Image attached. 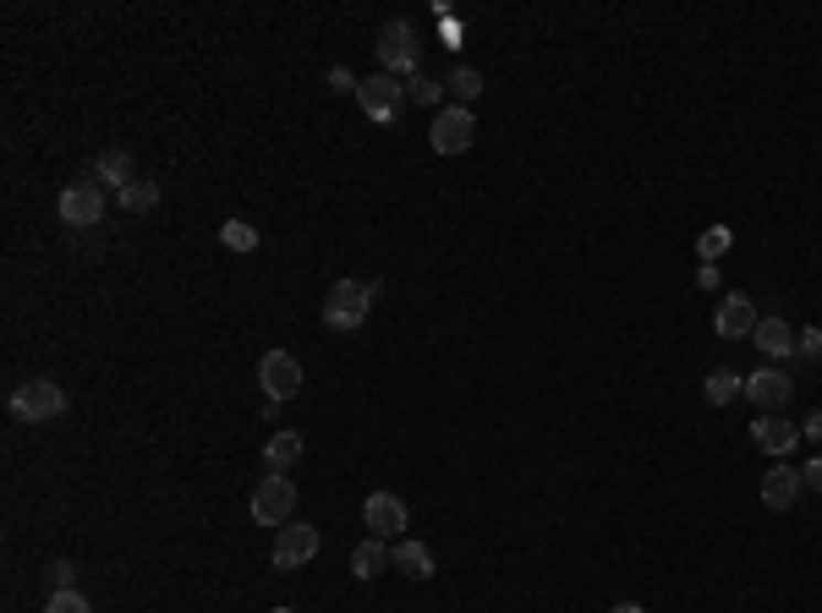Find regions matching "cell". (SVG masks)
Masks as SVG:
<instances>
[{
  "instance_id": "obj_34",
  "label": "cell",
  "mask_w": 822,
  "mask_h": 613,
  "mask_svg": "<svg viewBox=\"0 0 822 613\" xmlns=\"http://www.w3.org/2000/svg\"><path fill=\"white\" fill-rule=\"evenodd\" d=\"M275 613H297V609H275Z\"/></svg>"
},
{
  "instance_id": "obj_32",
  "label": "cell",
  "mask_w": 822,
  "mask_h": 613,
  "mask_svg": "<svg viewBox=\"0 0 822 613\" xmlns=\"http://www.w3.org/2000/svg\"><path fill=\"white\" fill-rule=\"evenodd\" d=\"M801 439H822V411H812V417H807V428H801Z\"/></svg>"
},
{
  "instance_id": "obj_7",
  "label": "cell",
  "mask_w": 822,
  "mask_h": 613,
  "mask_svg": "<svg viewBox=\"0 0 822 613\" xmlns=\"http://www.w3.org/2000/svg\"><path fill=\"white\" fill-rule=\"evenodd\" d=\"M258 389L269 395V406L291 400V395L302 389V362H297L291 351H264V362H258Z\"/></svg>"
},
{
  "instance_id": "obj_2",
  "label": "cell",
  "mask_w": 822,
  "mask_h": 613,
  "mask_svg": "<svg viewBox=\"0 0 822 613\" xmlns=\"http://www.w3.org/2000/svg\"><path fill=\"white\" fill-rule=\"evenodd\" d=\"M367 312H373V286H362V280H334L324 297V323L329 329H362L367 323Z\"/></svg>"
},
{
  "instance_id": "obj_23",
  "label": "cell",
  "mask_w": 822,
  "mask_h": 613,
  "mask_svg": "<svg viewBox=\"0 0 822 613\" xmlns=\"http://www.w3.org/2000/svg\"><path fill=\"white\" fill-rule=\"evenodd\" d=\"M445 99V83H434V77H406V105H439Z\"/></svg>"
},
{
  "instance_id": "obj_3",
  "label": "cell",
  "mask_w": 822,
  "mask_h": 613,
  "mask_svg": "<svg viewBox=\"0 0 822 613\" xmlns=\"http://www.w3.org/2000/svg\"><path fill=\"white\" fill-rule=\"evenodd\" d=\"M297 515V482L280 471H264V482H253V520L258 526H286Z\"/></svg>"
},
{
  "instance_id": "obj_17",
  "label": "cell",
  "mask_w": 822,
  "mask_h": 613,
  "mask_svg": "<svg viewBox=\"0 0 822 613\" xmlns=\"http://www.w3.org/2000/svg\"><path fill=\"white\" fill-rule=\"evenodd\" d=\"M94 175H99L105 186H116V192H121V186H132V181H138V164H132V153H127V149H105V153H99V164H94Z\"/></svg>"
},
{
  "instance_id": "obj_24",
  "label": "cell",
  "mask_w": 822,
  "mask_h": 613,
  "mask_svg": "<svg viewBox=\"0 0 822 613\" xmlns=\"http://www.w3.org/2000/svg\"><path fill=\"white\" fill-rule=\"evenodd\" d=\"M220 241H225L231 252H253V247H258V230H253L247 219H225V230H220Z\"/></svg>"
},
{
  "instance_id": "obj_19",
  "label": "cell",
  "mask_w": 822,
  "mask_h": 613,
  "mask_svg": "<svg viewBox=\"0 0 822 613\" xmlns=\"http://www.w3.org/2000/svg\"><path fill=\"white\" fill-rule=\"evenodd\" d=\"M297 460H302V433H275V439L264 444V465L280 471V476H286Z\"/></svg>"
},
{
  "instance_id": "obj_33",
  "label": "cell",
  "mask_w": 822,
  "mask_h": 613,
  "mask_svg": "<svg viewBox=\"0 0 822 613\" xmlns=\"http://www.w3.org/2000/svg\"><path fill=\"white\" fill-rule=\"evenodd\" d=\"M609 613H648V609H642V603H615Z\"/></svg>"
},
{
  "instance_id": "obj_9",
  "label": "cell",
  "mask_w": 822,
  "mask_h": 613,
  "mask_svg": "<svg viewBox=\"0 0 822 613\" xmlns=\"http://www.w3.org/2000/svg\"><path fill=\"white\" fill-rule=\"evenodd\" d=\"M790 395H796V384H790V373H779V367H762V373L746 378V400H751L762 417H779V411L790 406Z\"/></svg>"
},
{
  "instance_id": "obj_22",
  "label": "cell",
  "mask_w": 822,
  "mask_h": 613,
  "mask_svg": "<svg viewBox=\"0 0 822 613\" xmlns=\"http://www.w3.org/2000/svg\"><path fill=\"white\" fill-rule=\"evenodd\" d=\"M729 247H735V230H729V225H713V230L696 236V258H702V264H718Z\"/></svg>"
},
{
  "instance_id": "obj_25",
  "label": "cell",
  "mask_w": 822,
  "mask_h": 613,
  "mask_svg": "<svg viewBox=\"0 0 822 613\" xmlns=\"http://www.w3.org/2000/svg\"><path fill=\"white\" fill-rule=\"evenodd\" d=\"M450 94H456V99H461V105L472 110V99L483 94V77H478L472 66H456V77H450Z\"/></svg>"
},
{
  "instance_id": "obj_21",
  "label": "cell",
  "mask_w": 822,
  "mask_h": 613,
  "mask_svg": "<svg viewBox=\"0 0 822 613\" xmlns=\"http://www.w3.org/2000/svg\"><path fill=\"white\" fill-rule=\"evenodd\" d=\"M116 197H121V208H127V214H149V208L160 203V186H154L149 175H138V181H132V186H121Z\"/></svg>"
},
{
  "instance_id": "obj_26",
  "label": "cell",
  "mask_w": 822,
  "mask_h": 613,
  "mask_svg": "<svg viewBox=\"0 0 822 613\" xmlns=\"http://www.w3.org/2000/svg\"><path fill=\"white\" fill-rule=\"evenodd\" d=\"M44 613H94V609H88V598H83V592H50Z\"/></svg>"
},
{
  "instance_id": "obj_15",
  "label": "cell",
  "mask_w": 822,
  "mask_h": 613,
  "mask_svg": "<svg viewBox=\"0 0 822 613\" xmlns=\"http://www.w3.org/2000/svg\"><path fill=\"white\" fill-rule=\"evenodd\" d=\"M801 487H807V482H801L796 465H773V471L762 476V504H768V509H790V504L801 498Z\"/></svg>"
},
{
  "instance_id": "obj_12",
  "label": "cell",
  "mask_w": 822,
  "mask_h": 613,
  "mask_svg": "<svg viewBox=\"0 0 822 613\" xmlns=\"http://www.w3.org/2000/svg\"><path fill=\"white\" fill-rule=\"evenodd\" d=\"M757 318H762V312H757V302L735 291V297H724V306H718V318H713V329H718L724 340H751V329H757Z\"/></svg>"
},
{
  "instance_id": "obj_6",
  "label": "cell",
  "mask_w": 822,
  "mask_h": 613,
  "mask_svg": "<svg viewBox=\"0 0 822 613\" xmlns=\"http://www.w3.org/2000/svg\"><path fill=\"white\" fill-rule=\"evenodd\" d=\"M61 411H66V389L50 378H33L11 395V417H22V422H55Z\"/></svg>"
},
{
  "instance_id": "obj_8",
  "label": "cell",
  "mask_w": 822,
  "mask_h": 613,
  "mask_svg": "<svg viewBox=\"0 0 822 613\" xmlns=\"http://www.w3.org/2000/svg\"><path fill=\"white\" fill-rule=\"evenodd\" d=\"M472 138H478V121H472L467 105H450V110L434 116V132H428L434 153H467L472 149Z\"/></svg>"
},
{
  "instance_id": "obj_5",
  "label": "cell",
  "mask_w": 822,
  "mask_h": 613,
  "mask_svg": "<svg viewBox=\"0 0 822 613\" xmlns=\"http://www.w3.org/2000/svg\"><path fill=\"white\" fill-rule=\"evenodd\" d=\"M61 219H66L72 230H88V225H99V219H105V181H99V175H83V181H72V186L61 192Z\"/></svg>"
},
{
  "instance_id": "obj_29",
  "label": "cell",
  "mask_w": 822,
  "mask_h": 613,
  "mask_svg": "<svg viewBox=\"0 0 822 613\" xmlns=\"http://www.w3.org/2000/svg\"><path fill=\"white\" fill-rule=\"evenodd\" d=\"M329 88H340V94H356L362 83H356V77L345 72V66H334V72H329Z\"/></svg>"
},
{
  "instance_id": "obj_31",
  "label": "cell",
  "mask_w": 822,
  "mask_h": 613,
  "mask_svg": "<svg viewBox=\"0 0 822 613\" xmlns=\"http://www.w3.org/2000/svg\"><path fill=\"white\" fill-rule=\"evenodd\" d=\"M696 286H702V291H713V286H718V269H713V264H702V275H696Z\"/></svg>"
},
{
  "instance_id": "obj_11",
  "label": "cell",
  "mask_w": 822,
  "mask_h": 613,
  "mask_svg": "<svg viewBox=\"0 0 822 613\" xmlns=\"http://www.w3.org/2000/svg\"><path fill=\"white\" fill-rule=\"evenodd\" d=\"M362 526H367V537H401L406 531V504L395 493H373L362 504Z\"/></svg>"
},
{
  "instance_id": "obj_16",
  "label": "cell",
  "mask_w": 822,
  "mask_h": 613,
  "mask_svg": "<svg viewBox=\"0 0 822 613\" xmlns=\"http://www.w3.org/2000/svg\"><path fill=\"white\" fill-rule=\"evenodd\" d=\"M389 564H395L401 576H412V581H428V576H434V553H428V542H412V537L389 548Z\"/></svg>"
},
{
  "instance_id": "obj_18",
  "label": "cell",
  "mask_w": 822,
  "mask_h": 613,
  "mask_svg": "<svg viewBox=\"0 0 822 613\" xmlns=\"http://www.w3.org/2000/svg\"><path fill=\"white\" fill-rule=\"evenodd\" d=\"M384 570H395L389 553H384V537L356 542V553H351V576H356V581H373V576H384Z\"/></svg>"
},
{
  "instance_id": "obj_14",
  "label": "cell",
  "mask_w": 822,
  "mask_h": 613,
  "mask_svg": "<svg viewBox=\"0 0 822 613\" xmlns=\"http://www.w3.org/2000/svg\"><path fill=\"white\" fill-rule=\"evenodd\" d=\"M751 439H757V450H768V455L779 460L801 444V428L784 422V417H757V422H751Z\"/></svg>"
},
{
  "instance_id": "obj_4",
  "label": "cell",
  "mask_w": 822,
  "mask_h": 613,
  "mask_svg": "<svg viewBox=\"0 0 822 613\" xmlns=\"http://www.w3.org/2000/svg\"><path fill=\"white\" fill-rule=\"evenodd\" d=\"M356 99H362V110H367V121H378V127H389L401 110H406V83L401 77H389V72H373V77H362V88H356Z\"/></svg>"
},
{
  "instance_id": "obj_27",
  "label": "cell",
  "mask_w": 822,
  "mask_h": 613,
  "mask_svg": "<svg viewBox=\"0 0 822 613\" xmlns=\"http://www.w3.org/2000/svg\"><path fill=\"white\" fill-rule=\"evenodd\" d=\"M50 587H55V592H77V570H72L66 559H55V564H50Z\"/></svg>"
},
{
  "instance_id": "obj_1",
  "label": "cell",
  "mask_w": 822,
  "mask_h": 613,
  "mask_svg": "<svg viewBox=\"0 0 822 613\" xmlns=\"http://www.w3.org/2000/svg\"><path fill=\"white\" fill-rule=\"evenodd\" d=\"M378 72H389V77H417V61H423V44H417V28L406 22V17H395V22H384L378 28Z\"/></svg>"
},
{
  "instance_id": "obj_10",
  "label": "cell",
  "mask_w": 822,
  "mask_h": 613,
  "mask_svg": "<svg viewBox=\"0 0 822 613\" xmlns=\"http://www.w3.org/2000/svg\"><path fill=\"white\" fill-rule=\"evenodd\" d=\"M324 542H319V526H280V537H275V570H302L313 553H319Z\"/></svg>"
},
{
  "instance_id": "obj_28",
  "label": "cell",
  "mask_w": 822,
  "mask_h": 613,
  "mask_svg": "<svg viewBox=\"0 0 822 613\" xmlns=\"http://www.w3.org/2000/svg\"><path fill=\"white\" fill-rule=\"evenodd\" d=\"M796 356H822V329H807V334H796Z\"/></svg>"
},
{
  "instance_id": "obj_13",
  "label": "cell",
  "mask_w": 822,
  "mask_h": 613,
  "mask_svg": "<svg viewBox=\"0 0 822 613\" xmlns=\"http://www.w3.org/2000/svg\"><path fill=\"white\" fill-rule=\"evenodd\" d=\"M751 345L762 351V356H773V362H784V356H796V329L773 312V318H757V329H751Z\"/></svg>"
},
{
  "instance_id": "obj_20",
  "label": "cell",
  "mask_w": 822,
  "mask_h": 613,
  "mask_svg": "<svg viewBox=\"0 0 822 613\" xmlns=\"http://www.w3.org/2000/svg\"><path fill=\"white\" fill-rule=\"evenodd\" d=\"M702 395H707L713 406H729V400H740V395H746V378H740L735 367H718V373H707Z\"/></svg>"
},
{
  "instance_id": "obj_30",
  "label": "cell",
  "mask_w": 822,
  "mask_h": 613,
  "mask_svg": "<svg viewBox=\"0 0 822 613\" xmlns=\"http://www.w3.org/2000/svg\"><path fill=\"white\" fill-rule=\"evenodd\" d=\"M801 482H807L812 493H822V455H818V460H807V465H801Z\"/></svg>"
}]
</instances>
